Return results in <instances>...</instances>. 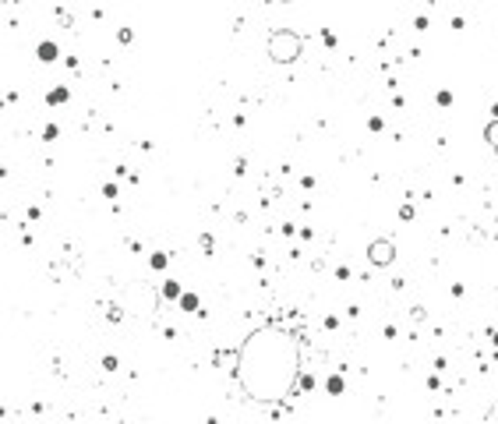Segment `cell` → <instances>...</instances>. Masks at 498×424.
<instances>
[{"instance_id":"obj_1","label":"cell","mask_w":498,"mask_h":424,"mask_svg":"<svg viewBox=\"0 0 498 424\" xmlns=\"http://www.w3.org/2000/svg\"><path fill=\"white\" fill-rule=\"evenodd\" d=\"M300 375H304L300 340L279 322H265L251 329L237 347L233 378L251 403L272 407L290 400L300 385Z\"/></svg>"},{"instance_id":"obj_2","label":"cell","mask_w":498,"mask_h":424,"mask_svg":"<svg viewBox=\"0 0 498 424\" xmlns=\"http://www.w3.org/2000/svg\"><path fill=\"white\" fill-rule=\"evenodd\" d=\"M265 53H269L272 64H294L304 53V39L297 32H290V28H276V32H269Z\"/></svg>"},{"instance_id":"obj_3","label":"cell","mask_w":498,"mask_h":424,"mask_svg":"<svg viewBox=\"0 0 498 424\" xmlns=\"http://www.w3.org/2000/svg\"><path fill=\"white\" fill-rule=\"evenodd\" d=\"M367 262L379 265V269L392 265V262H396V244H392L389 237H385V240H371V244H367Z\"/></svg>"},{"instance_id":"obj_4","label":"cell","mask_w":498,"mask_h":424,"mask_svg":"<svg viewBox=\"0 0 498 424\" xmlns=\"http://www.w3.org/2000/svg\"><path fill=\"white\" fill-rule=\"evenodd\" d=\"M36 57L43 60V64H50V60H57V43H50V39H46V43H39V46H36Z\"/></svg>"},{"instance_id":"obj_5","label":"cell","mask_w":498,"mask_h":424,"mask_svg":"<svg viewBox=\"0 0 498 424\" xmlns=\"http://www.w3.org/2000/svg\"><path fill=\"white\" fill-rule=\"evenodd\" d=\"M180 311H195L198 315V293H180Z\"/></svg>"},{"instance_id":"obj_6","label":"cell","mask_w":498,"mask_h":424,"mask_svg":"<svg viewBox=\"0 0 498 424\" xmlns=\"http://www.w3.org/2000/svg\"><path fill=\"white\" fill-rule=\"evenodd\" d=\"M484 142H488V145L495 148V153H498V117H495V120H491V124L484 128Z\"/></svg>"},{"instance_id":"obj_7","label":"cell","mask_w":498,"mask_h":424,"mask_svg":"<svg viewBox=\"0 0 498 424\" xmlns=\"http://www.w3.org/2000/svg\"><path fill=\"white\" fill-rule=\"evenodd\" d=\"M180 293H184V290H180L177 280H166V283H163V297H180Z\"/></svg>"},{"instance_id":"obj_8","label":"cell","mask_w":498,"mask_h":424,"mask_svg":"<svg viewBox=\"0 0 498 424\" xmlns=\"http://www.w3.org/2000/svg\"><path fill=\"white\" fill-rule=\"evenodd\" d=\"M166 262H170V258H166V251H155V255L149 258V265H152V269H166Z\"/></svg>"},{"instance_id":"obj_9","label":"cell","mask_w":498,"mask_h":424,"mask_svg":"<svg viewBox=\"0 0 498 424\" xmlns=\"http://www.w3.org/2000/svg\"><path fill=\"white\" fill-rule=\"evenodd\" d=\"M68 96H71L68 88H53V93H50L46 99H50V103H68Z\"/></svg>"},{"instance_id":"obj_10","label":"cell","mask_w":498,"mask_h":424,"mask_svg":"<svg viewBox=\"0 0 498 424\" xmlns=\"http://www.w3.org/2000/svg\"><path fill=\"white\" fill-rule=\"evenodd\" d=\"M325 389H329V392H343V378H339V375H332V378L325 382Z\"/></svg>"},{"instance_id":"obj_11","label":"cell","mask_w":498,"mask_h":424,"mask_svg":"<svg viewBox=\"0 0 498 424\" xmlns=\"http://www.w3.org/2000/svg\"><path fill=\"white\" fill-rule=\"evenodd\" d=\"M117 39H120V43H131V39H135V32H131V28H120Z\"/></svg>"},{"instance_id":"obj_12","label":"cell","mask_w":498,"mask_h":424,"mask_svg":"<svg viewBox=\"0 0 498 424\" xmlns=\"http://www.w3.org/2000/svg\"><path fill=\"white\" fill-rule=\"evenodd\" d=\"M103 368H106V372H117V357H103Z\"/></svg>"},{"instance_id":"obj_13","label":"cell","mask_w":498,"mask_h":424,"mask_svg":"<svg viewBox=\"0 0 498 424\" xmlns=\"http://www.w3.org/2000/svg\"><path fill=\"white\" fill-rule=\"evenodd\" d=\"M488 417H495V421H498V407H491V410H488Z\"/></svg>"},{"instance_id":"obj_14","label":"cell","mask_w":498,"mask_h":424,"mask_svg":"<svg viewBox=\"0 0 498 424\" xmlns=\"http://www.w3.org/2000/svg\"><path fill=\"white\" fill-rule=\"evenodd\" d=\"M279 4H290V0H279Z\"/></svg>"}]
</instances>
